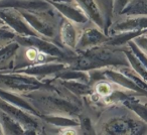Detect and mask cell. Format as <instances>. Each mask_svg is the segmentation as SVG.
I'll return each instance as SVG.
<instances>
[{
    "label": "cell",
    "instance_id": "6da1fadb",
    "mask_svg": "<svg viewBox=\"0 0 147 135\" xmlns=\"http://www.w3.org/2000/svg\"><path fill=\"white\" fill-rule=\"evenodd\" d=\"M97 91H98L101 95H108L111 91V88L109 85L103 83V84H99L98 86H97Z\"/></svg>",
    "mask_w": 147,
    "mask_h": 135
},
{
    "label": "cell",
    "instance_id": "7a4b0ae2",
    "mask_svg": "<svg viewBox=\"0 0 147 135\" xmlns=\"http://www.w3.org/2000/svg\"><path fill=\"white\" fill-rule=\"evenodd\" d=\"M26 55L29 59H34L37 55V53H36V51H34V49H29V51H27Z\"/></svg>",
    "mask_w": 147,
    "mask_h": 135
},
{
    "label": "cell",
    "instance_id": "3957f363",
    "mask_svg": "<svg viewBox=\"0 0 147 135\" xmlns=\"http://www.w3.org/2000/svg\"><path fill=\"white\" fill-rule=\"evenodd\" d=\"M63 135H76V134H75V132H74V131L69 130V131H67V132H65V134H63Z\"/></svg>",
    "mask_w": 147,
    "mask_h": 135
}]
</instances>
